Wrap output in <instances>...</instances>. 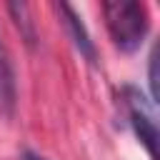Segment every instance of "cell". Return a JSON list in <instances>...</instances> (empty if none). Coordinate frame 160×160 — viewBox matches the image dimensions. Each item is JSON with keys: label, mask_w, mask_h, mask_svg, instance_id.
Returning a JSON list of instances; mask_svg holds the SVG:
<instances>
[{"label": "cell", "mask_w": 160, "mask_h": 160, "mask_svg": "<svg viewBox=\"0 0 160 160\" xmlns=\"http://www.w3.org/2000/svg\"><path fill=\"white\" fill-rule=\"evenodd\" d=\"M102 15H105L108 32L120 50L132 52L140 48L148 32V10L142 2L110 0V2H102Z\"/></svg>", "instance_id": "cell-1"}, {"label": "cell", "mask_w": 160, "mask_h": 160, "mask_svg": "<svg viewBox=\"0 0 160 160\" xmlns=\"http://www.w3.org/2000/svg\"><path fill=\"white\" fill-rule=\"evenodd\" d=\"M120 98H122V108H125V115L130 120V128L135 130L138 140L148 150L150 160H158V122H155V115H152L150 102L132 85H125Z\"/></svg>", "instance_id": "cell-2"}, {"label": "cell", "mask_w": 160, "mask_h": 160, "mask_svg": "<svg viewBox=\"0 0 160 160\" xmlns=\"http://www.w3.org/2000/svg\"><path fill=\"white\" fill-rule=\"evenodd\" d=\"M55 8H58V12H60V20H62V25H65L72 45L78 48V52H80L90 65H95V62H98V48H95L92 38H90L85 22L78 18V12H75L68 2H60V5H55Z\"/></svg>", "instance_id": "cell-3"}, {"label": "cell", "mask_w": 160, "mask_h": 160, "mask_svg": "<svg viewBox=\"0 0 160 160\" xmlns=\"http://www.w3.org/2000/svg\"><path fill=\"white\" fill-rule=\"evenodd\" d=\"M15 102H18L15 68H12V58L8 52V45L2 42V35H0V108H2V112L12 115Z\"/></svg>", "instance_id": "cell-4"}, {"label": "cell", "mask_w": 160, "mask_h": 160, "mask_svg": "<svg viewBox=\"0 0 160 160\" xmlns=\"http://www.w3.org/2000/svg\"><path fill=\"white\" fill-rule=\"evenodd\" d=\"M8 12L12 15L20 35H22V40H25L28 45H32V42H35V28H32V20H30V15H28V12H30L28 5H25V2H10V5H8Z\"/></svg>", "instance_id": "cell-5"}, {"label": "cell", "mask_w": 160, "mask_h": 160, "mask_svg": "<svg viewBox=\"0 0 160 160\" xmlns=\"http://www.w3.org/2000/svg\"><path fill=\"white\" fill-rule=\"evenodd\" d=\"M148 82H150V102H158V98H160V85H158V45H155L152 52H150Z\"/></svg>", "instance_id": "cell-6"}, {"label": "cell", "mask_w": 160, "mask_h": 160, "mask_svg": "<svg viewBox=\"0 0 160 160\" xmlns=\"http://www.w3.org/2000/svg\"><path fill=\"white\" fill-rule=\"evenodd\" d=\"M22 160H45V158H42V155H35V152H30V150H28V152L22 155Z\"/></svg>", "instance_id": "cell-7"}]
</instances>
